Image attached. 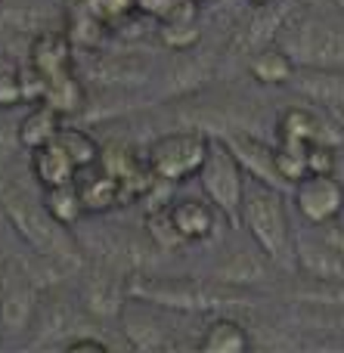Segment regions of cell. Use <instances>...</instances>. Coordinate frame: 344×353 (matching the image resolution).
Listing matches in <instances>:
<instances>
[{
  "instance_id": "cell-3",
  "label": "cell",
  "mask_w": 344,
  "mask_h": 353,
  "mask_svg": "<svg viewBox=\"0 0 344 353\" xmlns=\"http://www.w3.org/2000/svg\"><path fill=\"white\" fill-rule=\"evenodd\" d=\"M130 298L149 301L168 313H223L233 307H248V294L239 285H227L221 279L199 282V279H146L128 282Z\"/></svg>"
},
{
  "instance_id": "cell-30",
  "label": "cell",
  "mask_w": 344,
  "mask_h": 353,
  "mask_svg": "<svg viewBox=\"0 0 344 353\" xmlns=\"http://www.w3.org/2000/svg\"><path fill=\"white\" fill-rule=\"evenodd\" d=\"M68 37H72L74 47H97L99 37H103V22L97 19V12H78V16H72V22H68Z\"/></svg>"
},
{
  "instance_id": "cell-27",
  "label": "cell",
  "mask_w": 344,
  "mask_h": 353,
  "mask_svg": "<svg viewBox=\"0 0 344 353\" xmlns=\"http://www.w3.org/2000/svg\"><path fill=\"white\" fill-rule=\"evenodd\" d=\"M56 140H59L62 146H65V152L74 159L78 171H81V168L97 165L99 155H103V146H99V143L93 140L87 130H81V128H65V124H62V130H59V137H56Z\"/></svg>"
},
{
  "instance_id": "cell-26",
  "label": "cell",
  "mask_w": 344,
  "mask_h": 353,
  "mask_svg": "<svg viewBox=\"0 0 344 353\" xmlns=\"http://www.w3.org/2000/svg\"><path fill=\"white\" fill-rule=\"evenodd\" d=\"M143 226H146V236L152 239L155 248H161V251H180V248H186V239L180 236L177 223H174V217H171V205H168V208L165 205L149 208Z\"/></svg>"
},
{
  "instance_id": "cell-2",
  "label": "cell",
  "mask_w": 344,
  "mask_h": 353,
  "mask_svg": "<svg viewBox=\"0 0 344 353\" xmlns=\"http://www.w3.org/2000/svg\"><path fill=\"white\" fill-rule=\"evenodd\" d=\"M242 226L270 263L285 267L295 261V232L285 211L283 189L248 176L242 195Z\"/></svg>"
},
{
  "instance_id": "cell-1",
  "label": "cell",
  "mask_w": 344,
  "mask_h": 353,
  "mask_svg": "<svg viewBox=\"0 0 344 353\" xmlns=\"http://www.w3.org/2000/svg\"><path fill=\"white\" fill-rule=\"evenodd\" d=\"M0 211L16 230V236L37 257H43V261L56 263L62 270H74L81 263V251L68 236V226L56 223L50 217V211L43 208V201H34L6 174H0Z\"/></svg>"
},
{
  "instance_id": "cell-29",
  "label": "cell",
  "mask_w": 344,
  "mask_h": 353,
  "mask_svg": "<svg viewBox=\"0 0 344 353\" xmlns=\"http://www.w3.org/2000/svg\"><path fill=\"white\" fill-rule=\"evenodd\" d=\"M261 276V263L252 254H233L221 270H217V279L227 282V285H248Z\"/></svg>"
},
{
  "instance_id": "cell-22",
  "label": "cell",
  "mask_w": 344,
  "mask_h": 353,
  "mask_svg": "<svg viewBox=\"0 0 344 353\" xmlns=\"http://www.w3.org/2000/svg\"><path fill=\"white\" fill-rule=\"evenodd\" d=\"M59 130H62V115L56 109H50L47 103H37L34 109H31L28 115L19 121L16 143L22 149H28V152H34V149L53 143L56 137H59Z\"/></svg>"
},
{
  "instance_id": "cell-37",
  "label": "cell",
  "mask_w": 344,
  "mask_h": 353,
  "mask_svg": "<svg viewBox=\"0 0 344 353\" xmlns=\"http://www.w3.org/2000/svg\"><path fill=\"white\" fill-rule=\"evenodd\" d=\"M196 3H205V0H196Z\"/></svg>"
},
{
  "instance_id": "cell-21",
  "label": "cell",
  "mask_w": 344,
  "mask_h": 353,
  "mask_svg": "<svg viewBox=\"0 0 344 353\" xmlns=\"http://www.w3.org/2000/svg\"><path fill=\"white\" fill-rule=\"evenodd\" d=\"M217 208L211 211L208 201L202 199H177L171 201V217L177 223L180 236L186 239V245H196V242H205V239L214 236V217H217Z\"/></svg>"
},
{
  "instance_id": "cell-11",
  "label": "cell",
  "mask_w": 344,
  "mask_h": 353,
  "mask_svg": "<svg viewBox=\"0 0 344 353\" xmlns=\"http://www.w3.org/2000/svg\"><path fill=\"white\" fill-rule=\"evenodd\" d=\"M295 267L316 282H344V232L320 239H295Z\"/></svg>"
},
{
  "instance_id": "cell-13",
  "label": "cell",
  "mask_w": 344,
  "mask_h": 353,
  "mask_svg": "<svg viewBox=\"0 0 344 353\" xmlns=\"http://www.w3.org/2000/svg\"><path fill=\"white\" fill-rule=\"evenodd\" d=\"M128 282L118 279L115 270L97 267L84 279V292H81V304L87 313H93L97 319H112L121 313L124 301H128Z\"/></svg>"
},
{
  "instance_id": "cell-35",
  "label": "cell",
  "mask_w": 344,
  "mask_h": 353,
  "mask_svg": "<svg viewBox=\"0 0 344 353\" xmlns=\"http://www.w3.org/2000/svg\"><path fill=\"white\" fill-rule=\"evenodd\" d=\"M62 347L65 350H109V341H103L97 335H74V338H65Z\"/></svg>"
},
{
  "instance_id": "cell-7",
  "label": "cell",
  "mask_w": 344,
  "mask_h": 353,
  "mask_svg": "<svg viewBox=\"0 0 344 353\" xmlns=\"http://www.w3.org/2000/svg\"><path fill=\"white\" fill-rule=\"evenodd\" d=\"M37 310H41V292L34 279L16 261H6L0 270V335L3 341L34 329Z\"/></svg>"
},
{
  "instance_id": "cell-16",
  "label": "cell",
  "mask_w": 344,
  "mask_h": 353,
  "mask_svg": "<svg viewBox=\"0 0 344 353\" xmlns=\"http://www.w3.org/2000/svg\"><path fill=\"white\" fill-rule=\"evenodd\" d=\"M74 186H78L87 214H105V211H112V208L124 205L121 183L105 171L99 161L90 165V168H81L78 176H74Z\"/></svg>"
},
{
  "instance_id": "cell-34",
  "label": "cell",
  "mask_w": 344,
  "mask_h": 353,
  "mask_svg": "<svg viewBox=\"0 0 344 353\" xmlns=\"http://www.w3.org/2000/svg\"><path fill=\"white\" fill-rule=\"evenodd\" d=\"M177 3H180V0H136L134 10L143 12L146 19H155V22H161V19L171 16Z\"/></svg>"
},
{
  "instance_id": "cell-24",
  "label": "cell",
  "mask_w": 344,
  "mask_h": 353,
  "mask_svg": "<svg viewBox=\"0 0 344 353\" xmlns=\"http://www.w3.org/2000/svg\"><path fill=\"white\" fill-rule=\"evenodd\" d=\"M43 103L59 112L62 118L78 115L87 103V87H84V81H81L78 68H74V72H62V74H56V78H47Z\"/></svg>"
},
{
  "instance_id": "cell-10",
  "label": "cell",
  "mask_w": 344,
  "mask_h": 353,
  "mask_svg": "<svg viewBox=\"0 0 344 353\" xmlns=\"http://www.w3.org/2000/svg\"><path fill=\"white\" fill-rule=\"evenodd\" d=\"M121 332L134 350H165L168 344V325L161 319V307L149 304L140 298H128L118 313Z\"/></svg>"
},
{
  "instance_id": "cell-23",
  "label": "cell",
  "mask_w": 344,
  "mask_h": 353,
  "mask_svg": "<svg viewBox=\"0 0 344 353\" xmlns=\"http://www.w3.org/2000/svg\"><path fill=\"white\" fill-rule=\"evenodd\" d=\"M78 65H87V81H93V84H143L149 74L146 65H136L124 56L112 59V56L93 53L87 62L78 59Z\"/></svg>"
},
{
  "instance_id": "cell-19",
  "label": "cell",
  "mask_w": 344,
  "mask_h": 353,
  "mask_svg": "<svg viewBox=\"0 0 344 353\" xmlns=\"http://www.w3.org/2000/svg\"><path fill=\"white\" fill-rule=\"evenodd\" d=\"M245 65H248V74H252L258 84H267V87L289 84L298 72L295 59H292V56L285 53V47H279V43H267V47L252 50Z\"/></svg>"
},
{
  "instance_id": "cell-18",
  "label": "cell",
  "mask_w": 344,
  "mask_h": 353,
  "mask_svg": "<svg viewBox=\"0 0 344 353\" xmlns=\"http://www.w3.org/2000/svg\"><path fill=\"white\" fill-rule=\"evenodd\" d=\"M196 350H202V353H245V350H252V335H248V329L239 323V319L221 313V316H214L202 329V335H199V341H196Z\"/></svg>"
},
{
  "instance_id": "cell-38",
  "label": "cell",
  "mask_w": 344,
  "mask_h": 353,
  "mask_svg": "<svg viewBox=\"0 0 344 353\" xmlns=\"http://www.w3.org/2000/svg\"><path fill=\"white\" fill-rule=\"evenodd\" d=\"M0 338H3V335H0Z\"/></svg>"
},
{
  "instance_id": "cell-5",
  "label": "cell",
  "mask_w": 344,
  "mask_h": 353,
  "mask_svg": "<svg viewBox=\"0 0 344 353\" xmlns=\"http://www.w3.org/2000/svg\"><path fill=\"white\" fill-rule=\"evenodd\" d=\"M211 149L208 130H174V134H161L149 143L146 149V165L149 171L159 176V183H183L190 176H199L205 159Z\"/></svg>"
},
{
  "instance_id": "cell-6",
  "label": "cell",
  "mask_w": 344,
  "mask_h": 353,
  "mask_svg": "<svg viewBox=\"0 0 344 353\" xmlns=\"http://www.w3.org/2000/svg\"><path fill=\"white\" fill-rule=\"evenodd\" d=\"M245 168L233 155V149L223 143V137L211 134V149L205 159L202 171H199V183H202L208 201L227 217L230 223H242V195H245Z\"/></svg>"
},
{
  "instance_id": "cell-4",
  "label": "cell",
  "mask_w": 344,
  "mask_h": 353,
  "mask_svg": "<svg viewBox=\"0 0 344 353\" xmlns=\"http://www.w3.org/2000/svg\"><path fill=\"white\" fill-rule=\"evenodd\" d=\"M304 6L307 3H298L276 43L285 47L298 68H341L344 72V19L316 16Z\"/></svg>"
},
{
  "instance_id": "cell-9",
  "label": "cell",
  "mask_w": 344,
  "mask_h": 353,
  "mask_svg": "<svg viewBox=\"0 0 344 353\" xmlns=\"http://www.w3.org/2000/svg\"><path fill=\"white\" fill-rule=\"evenodd\" d=\"M276 134H279V143L295 149H307L310 143H332V146H338L344 140V128L338 124V115H335V121H329L314 105H295V109L283 112V118L276 124Z\"/></svg>"
},
{
  "instance_id": "cell-31",
  "label": "cell",
  "mask_w": 344,
  "mask_h": 353,
  "mask_svg": "<svg viewBox=\"0 0 344 353\" xmlns=\"http://www.w3.org/2000/svg\"><path fill=\"white\" fill-rule=\"evenodd\" d=\"M304 159H307V174L338 171V146H332V143H310Z\"/></svg>"
},
{
  "instance_id": "cell-20",
  "label": "cell",
  "mask_w": 344,
  "mask_h": 353,
  "mask_svg": "<svg viewBox=\"0 0 344 353\" xmlns=\"http://www.w3.org/2000/svg\"><path fill=\"white\" fill-rule=\"evenodd\" d=\"M31 171H34V180L41 183V189H50V186H62V183H74L78 165L65 152V146L59 140H53L31 152Z\"/></svg>"
},
{
  "instance_id": "cell-36",
  "label": "cell",
  "mask_w": 344,
  "mask_h": 353,
  "mask_svg": "<svg viewBox=\"0 0 344 353\" xmlns=\"http://www.w3.org/2000/svg\"><path fill=\"white\" fill-rule=\"evenodd\" d=\"M245 3H252V6H264V3H273V0H245Z\"/></svg>"
},
{
  "instance_id": "cell-8",
  "label": "cell",
  "mask_w": 344,
  "mask_h": 353,
  "mask_svg": "<svg viewBox=\"0 0 344 353\" xmlns=\"http://www.w3.org/2000/svg\"><path fill=\"white\" fill-rule=\"evenodd\" d=\"M292 205L310 226L338 223L344 214V183L338 174H307L292 186Z\"/></svg>"
},
{
  "instance_id": "cell-25",
  "label": "cell",
  "mask_w": 344,
  "mask_h": 353,
  "mask_svg": "<svg viewBox=\"0 0 344 353\" xmlns=\"http://www.w3.org/2000/svg\"><path fill=\"white\" fill-rule=\"evenodd\" d=\"M43 208L50 211V217L56 220V223H62V226H78L81 223V217L87 214V208H84V201H81V192H78V186L74 183H62V186H50V189H43Z\"/></svg>"
},
{
  "instance_id": "cell-32",
  "label": "cell",
  "mask_w": 344,
  "mask_h": 353,
  "mask_svg": "<svg viewBox=\"0 0 344 353\" xmlns=\"http://www.w3.org/2000/svg\"><path fill=\"white\" fill-rule=\"evenodd\" d=\"M19 78H22V90H25V103H31V105H37V103H43V93H47V78H43L41 72H37L34 65H25V68H19Z\"/></svg>"
},
{
  "instance_id": "cell-14",
  "label": "cell",
  "mask_w": 344,
  "mask_h": 353,
  "mask_svg": "<svg viewBox=\"0 0 344 353\" xmlns=\"http://www.w3.org/2000/svg\"><path fill=\"white\" fill-rule=\"evenodd\" d=\"M298 3H301V0H273V3L258 6V12L248 19L242 34H236V43H242L245 53H252V50H258V47H267V43H276L285 22H289V16L298 10Z\"/></svg>"
},
{
  "instance_id": "cell-28",
  "label": "cell",
  "mask_w": 344,
  "mask_h": 353,
  "mask_svg": "<svg viewBox=\"0 0 344 353\" xmlns=\"http://www.w3.org/2000/svg\"><path fill=\"white\" fill-rule=\"evenodd\" d=\"M159 37L171 53H190L199 41H202V28L199 22H183V19H161Z\"/></svg>"
},
{
  "instance_id": "cell-17",
  "label": "cell",
  "mask_w": 344,
  "mask_h": 353,
  "mask_svg": "<svg viewBox=\"0 0 344 353\" xmlns=\"http://www.w3.org/2000/svg\"><path fill=\"white\" fill-rule=\"evenodd\" d=\"M289 87H295L310 103L329 105L335 112L344 109V72L341 68H298L295 78L289 81Z\"/></svg>"
},
{
  "instance_id": "cell-33",
  "label": "cell",
  "mask_w": 344,
  "mask_h": 353,
  "mask_svg": "<svg viewBox=\"0 0 344 353\" xmlns=\"http://www.w3.org/2000/svg\"><path fill=\"white\" fill-rule=\"evenodd\" d=\"M22 103H25V90L19 72H0V109H12V105Z\"/></svg>"
},
{
  "instance_id": "cell-12",
  "label": "cell",
  "mask_w": 344,
  "mask_h": 353,
  "mask_svg": "<svg viewBox=\"0 0 344 353\" xmlns=\"http://www.w3.org/2000/svg\"><path fill=\"white\" fill-rule=\"evenodd\" d=\"M217 137H223V143L233 149V155L239 159V165L245 168L248 176L264 180L276 189H289V183L276 171V149L273 146H267L264 140L252 137L248 130H230V134H217Z\"/></svg>"
},
{
  "instance_id": "cell-15",
  "label": "cell",
  "mask_w": 344,
  "mask_h": 353,
  "mask_svg": "<svg viewBox=\"0 0 344 353\" xmlns=\"http://www.w3.org/2000/svg\"><path fill=\"white\" fill-rule=\"evenodd\" d=\"M28 62L43 74V78H56L62 72H74L78 59H74V43L65 31H41L31 41Z\"/></svg>"
}]
</instances>
